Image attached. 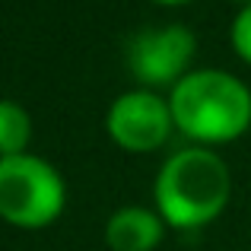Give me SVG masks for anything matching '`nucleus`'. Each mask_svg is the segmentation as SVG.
Listing matches in <instances>:
<instances>
[{"instance_id":"2","label":"nucleus","mask_w":251,"mask_h":251,"mask_svg":"<svg viewBox=\"0 0 251 251\" xmlns=\"http://www.w3.org/2000/svg\"><path fill=\"white\" fill-rule=\"evenodd\" d=\"M232 194L229 166L203 147L169 156L156 178L159 216L175 229H197L226 210Z\"/></svg>"},{"instance_id":"6","label":"nucleus","mask_w":251,"mask_h":251,"mask_svg":"<svg viewBox=\"0 0 251 251\" xmlns=\"http://www.w3.org/2000/svg\"><path fill=\"white\" fill-rule=\"evenodd\" d=\"M111 251H153L162 242V216L147 207H121L105 226Z\"/></svg>"},{"instance_id":"7","label":"nucleus","mask_w":251,"mask_h":251,"mask_svg":"<svg viewBox=\"0 0 251 251\" xmlns=\"http://www.w3.org/2000/svg\"><path fill=\"white\" fill-rule=\"evenodd\" d=\"M32 137V121L23 105L0 99V159L3 156H23Z\"/></svg>"},{"instance_id":"5","label":"nucleus","mask_w":251,"mask_h":251,"mask_svg":"<svg viewBox=\"0 0 251 251\" xmlns=\"http://www.w3.org/2000/svg\"><path fill=\"white\" fill-rule=\"evenodd\" d=\"M105 127L118 147L130 150V153H150L169 140L175 121H172L169 102H162L150 89H134L111 102Z\"/></svg>"},{"instance_id":"4","label":"nucleus","mask_w":251,"mask_h":251,"mask_svg":"<svg viewBox=\"0 0 251 251\" xmlns=\"http://www.w3.org/2000/svg\"><path fill=\"white\" fill-rule=\"evenodd\" d=\"M197 51V38L188 25L140 29L124 48V64L143 86H169L188 76V64Z\"/></svg>"},{"instance_id":"10","label":"nucleus","mask_w":251,"mask_h":251,"mask_svg":"<svg viewBox=\"0 0 251 251\" xmlns=\"http://www.w3.org/2000/svg\"><path fill=\"white\" fill-rule=\"evenodd\" d=\"M235 3H245V6H251V0H235Z\"/></svg>"},{"instance_id":"3","label":"nucleus","mask_w":251,"mask_h":251,"mask_svg":"<svg viewBox=\"0 0 251 251\" xmlns=\"http://www.w3.org/2000/svg\"><path fill=\"white\" fill-rule=\"evenodd\" d=\"M67 191L51 162L38 156H3L0 159V216L13 226L42 229L64 210Z\"/></svg>"},{"instance_id":"9","label":"nucleus","mask_w":251,"mask_h":251,"mask_svg":"<svg viewBox=\"0 0 251 251\" xmlns=\"http://www.w3.org/2000/svg\"><path fill=\"white\" fill-rule=\"evenodd\" d=\"M156 3H188V0H156Z\"/></svg>"},{"instance_id":"8","label":"nucleus","mask_w":251,"mask_h":251,"mask_svg":"<svg viewBox=\"0 0 251 251\" xmlns=\"http://www.w3.org/2000/svg\"><path fill=\"white\" fill-rule=\"evenodd\" d=\"M232 48L242 61L251 64V6H242V13L232 23Z\"/></svg>"},{"instance_id":"1","label":"nucleus","mask_w":251,"mask_h":251,"mask_svg":"<svg viewBox=\"0 0 251 251\" xmlns=\"http://www.w3.org/2000/svg\"><path fill=\"white\" fill-rule=\"evenodd\" d=\"M172 121L197 143H229L251 127V89L226 70H194L172 86Z\"/></svg>"}]
</instances>
